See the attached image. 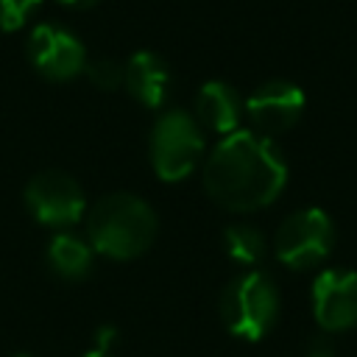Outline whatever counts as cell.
Segmentation results:
<instances>
[{"instance_id":"9c48e42d","label":"cell","mask_w":357,"mask_h":357,"mask_svg":"<svg viewBox=\"0 0 357 357\" xmlns=\"http://www.w3.org/2000/svg\"><path fill=\"white\" fill-rule=\"evenodd\" d=\"M312 315L324 332H343L357 324V273L329 268L312 282Z\"/></svg>"},{"instance_id":"7c38bea8","label":"cell","mask_w":357,"mask_h":357,"mask_svg":"<svg viewBox=\"0 0 357 357\" xmlns=\"http://www.w3.org/2000/svg\"><path fill=\"white\" fill-rule=\"evenodd\" d=\"M92 259H95V248L89 245V240H81L70 231H61L50 240L47 245V265L56 276L67 279V282H78L84 276H89L92 271Z\"/></svg>"},{"instance_id":"ba28073f","label":"cell","mask_w":357,"mask_h":357,"mask_svg":"<svg viewBox=\"0 0 357 357\" xmlns=\"http://www.w3.org/2000/svg\"><path fill=\"white\" fill-rule=\"evenodd\" d=\"M301 112H304L301 86H296L293 81H282V78L259 84L245 100V114L251 126L268 139L273 134H284L287 128H293Z\"/></svg>"},{"instance_id":"6da1fadb","label":"cell","mask_w":357,"mask_h":357,"mask_svg":"<svg viewBox=\"0 0 357 357\" xmlns=\"http://www.w3.org/2000/svg\"><path fill=\"white\" fill-rule=\"evenodd\" d=\"M287 165L282 151L262 134L231 131L204 162L206 195L231 212H254L276 201L284 190Z\"/></svg>"},{"instance_id":"d6986e66","label":"cell","mask_w":357,"mask_h":357,"mask_svg":"<svg viewBox=\"0 0 357 357\" xmlns=\"http://www.w3.org/2000/svg\"><path fill=\"white\" fill-rule=\"evenodd\" d=\"M14 357H31V354H14Z\"/></svg>"},{"instance_id":"30bf717a","label":"cell","mask_w":357,"mask_h":357,"mask_svg":"<svg viewBox=\"0 0 357 357\" xmlns=\"http://www.w3.org/2000/svg\"><path fill=\"white\" fill-rule=\"evenodd\" d=\"M170 84H173V73H170L167 61L159 53H153V50H137L126 61L123 86L145 109H159L167 100V95H170Z\"/></svg>"},{"instance_id":"3957f363","label":"cell","mask_w":357,"mask_h":357,"mask_svg":"<svg viewBox=\"0 0 357 357\" xmlns=\"http://www.w3.org/2000/svg\"><path fill=\"white\" fill-rule=\"evenodd\" d=\"M279 315V290L262 271H245L234 276L220 293V321L243 340L265 337Z\"/></svg>"},{"instance_id":"7a4b0ae2","label":"cell","mask_w":357,"mask_h":357,"mask_svg":"<svg viewBox=\"0 0 357 357\" xmlns=\"http://www.w3.org/2000/svg\"><path fill=\"white\" fill-rule=\"evenodd\" d=\"M159 231L153 206L131 192L103 195L86 215L89 245L109 259H134L151 248Z\"/></svg>"},{"instance_id":"5bb4252c","label":"cell","mask_w":357,"mask_h":357,"mask_svg":"<svg viewBox=\"0 0 357 357\" xmlns=\"http://www.w3.org/2000/svg\"><path fill=\"white\" fill-rule=\"evenodd\" d=\"M84 75L103 92L109 89H117L123 86V78H126V64L114 61V59H89L86 67H84Z\"/></svg>"},{"instance_id":"52a82bcc","label":"cell","mask_w":357,"mask_h":357,"mask_svg":"<svg viewBox=\"0 0 357 357\" xmlns=\"http://www.w3.org/2000/svg\"><path fill=\"white\" fill-rule=\"evenodd\" d=\"M31 67L47 81H70L84 73L86 67V47L84 42L59 22H42L31 31L25 45Z\"/></svg>"},{"instance_id":"5b68a950","label":"cell","mask_w":357,"mask_h":357,"mask_svg":"<svg viewBox=\"0 0 357 357\" xmlns=\"http://www.w3.org/2000/svg\"><path fill=\"white\" fill-rule=\"evenodd\" d=\"M335 243V226L324 209L307 206L282 220L273 237V251L279 262H284L293 271L315 268L326 259Z\"/></svg>"},{"instance_id":"9a60e30c","label":"cell","mask_w":357,"mask_h":357,"mask_svg":"<svg viewBox=\"0 0 357 357\" xmlns=\"http://www.w3.org/2000/svg\"><path fill=\"white\" fill-rule=\"evenodd\" d=\"M42 0H0V31H20Z\"/></svg>"},{"instance_id":"8fae6325","label":"cell","mask_w":357,"mask_h":357,"mask_svg":"<svg viewBox=\"0 0 357 357\" xmlns=\"http://www.w3.org/2000/svg\"><path fill=\"white\" fill-rule=\"evenodd\" d=\"M243 112H245V103L240 100L237 89L226 81H206L195 95V120L198 126L215 134L237 131Z\"/></svg>"},{"instance_id":"e0dca14e","label":"cell","mask_w":357,"mask_h":357,"mask_svg":"<svg viewBox=\"0 0 357 357\" xmlns=\"http://www.w3.org/2000/svg\"><path fill=\"white\" fill-rule=\"evenodd\" d=\"M61 6H70V8H92L98 0H59Z\"/></svg>"},{"instance_id":"ac0fdd59","label":"cell","mask_w":357,"mask_h":357,"mask_svg":"<svg viewBox=\"0 0 357 357\" xmlns=\"http://www.w3.org/2000/svg\"><path fill=\"white\" fill-rule=\"evenodd\" d=\"M84 357H114L112 351H103V349H92V351H86Z\"/></svg>"},{"instance_id":"4fadbf2b","label":"cell","mask_w":357,"mask_h":357,"mask_svg":"<svg viewBox=\"0 0 357 357\" xmlns=\"http://www.w3.org/2000/svg\"><path fill=\"white\" fill-rule=\"evenodd\" d=\"M223 248L234 262L257 265L265 257V237L259 229H254L248 223H234L223 231Z\"/></svg>"},{"instance_id":"2e32d148","label":"cell","mask_w":357,"mask_h":357,"mask_svg":"<svg viewBox=\"0 0 357 357\" xmlns=\"http://www.w3.org/2000/svg\"><path fill=\"white\" fill-rule=\"evenodd\" d=\"M304 357H335V340L329 332H321L315 337L307 340V349H304Z\"/></svg>"},{"instance_id":"277c9868","label":"cell","mask_w":357,"mask_h":357,"mask_svg":"<svg viewBox=\"0 0 357 357\" xmlns=\"http://www.w3.org/2000/svg\"><path fill=\"white\" fill-rule=\"evenodd\" d=\"M204 153L201 126L190 112L170 109L165 112L148 137V156L151 167L162 181H181L187 178Z\"/></svg>"},{"instance_id":"8992f818","label":"cell","mask_w":357,"mask_h":357,"mask_svg":"<svg viewBox=\"0 0 357 357\" xmlns=\"http://www.w3.org/2000/svg\"><path fill=\"white\" fill-rule=\"evenodd\" d=\"M25 206L31 218L50 229H67L84 218L86 198L81 184L64 170H42L25 184Z\"/></svg>"}]
</instances>
